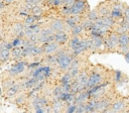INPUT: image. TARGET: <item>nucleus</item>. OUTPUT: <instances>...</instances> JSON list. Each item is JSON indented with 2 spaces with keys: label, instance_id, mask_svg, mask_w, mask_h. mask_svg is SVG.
Listing matches in <instances>:
<instances>
[{
  "label": "nucleus",
  "instance_id": "79ce46f5",
  "mask_svg": "<svg viewBox=\"0 0 129 113\" xmlns=\"http://www.w3.org/2000/svg\"><path fill=\"white\" fill-rule=\"evenodd\" d=\"M117 51L124 55L125 53L129 52V44H127V45H119L118 48H117Z\"/></svg>",
  "mask_w": 129,
  "mask_h": 113
},
{
  "label": "nucleus",
  "instance_id": "2f4dec72",
  "mask_svg": "<svg viewBox=\"0 0 129 113\" xmlns=\"http://www.w3.org/2000/svg\"><path fill=\"white\" fill-rule=\"evenodd\" d=\"M43 8L41 7V5H33L32 8H31V11L30 13L33 14V15H37V16H40V15H43Z\"/></svg>",
  "mask_w": 129,
  "mask_h": 113
},
{
  "label": "nucleus",
  "instance_id": "cd10ccee",
  "mask_svg": "<svg viewBox=\"0 0 129 113\" xmlns=\"http://www.w3.org/2000/svg\"><path fill=\"white\" fill-rule=\"evenodd\" d=\"M81 24L83 25L85 31H91V29H92V27H93V25H94V22L86 17V18L83 19V21L81 22Z\"/></svg>",
  "mask_w": 129,
  "mask_h": 113
},
{
  "label": "nucleus",
  "instance_id": "e433bc0d",
  "mask_svg": "<svg viewBox=\"0 0 129 113\" xmlns=\"http://www.w3.org/2000/svg\"><path fill=\"white\" fill-rule=\"evenodd\" d=\"M22 40H23V38H20V37H18L17 35H15L12 39H11V43H12V45H13V47H21L22 46Z\"/></svg>",
  "mask_w": 129,
  "mask_h": 113
},
{
  "label": "nucleus",
  "instance_id": "a878e982",
  "mask_svg": "<svg viewBox=\"0 0 129 113\" xmlns=\"http://www.w3.org/2000/svg\"><path fill=\"white\" fill-rule=\"evenodd\" d=\"M123 78H124V74L120 71V70H115L114 71V77H113V81L116 84H121L123 83Z\"/></svg>",
  "mask_w": 129,
  "mask_h": 113
},
{
  "label": "nucleus",
  "instance_id": "a19ab883",
  "mask_svg": "<svg viewBox=\"0 0 129 113\" xmlns=\"http://www.w3.org/2000/svg\"><path fill=\"white\" fill-rule=\"evenodd\" d=\"M42 62H29L28 66H27V69L28 70H33V69H36L40 66H42Z\"/></svg>",
  "mask_w": 129,
  "mask_h": 113
},
{
  "label": "nucleus",
  "instance_id": "6e6d98bb",
  "mask_svg": "<svg viewBox=\"0 0 129 113\" xmlns=\"http://www.w3.org/2000/svg\"><path fill=\"white\" fill-rule=\"evenodd\" d=\"M43 0H34V5H41Z\"/></svg>",
  "mask_w": 129,
  "mask_h": 113
},
{
  "label": "nucleus",
  "instance_id": "49530a36",
  "mask_svg": "<svg viewBox=\"0 0 129 113\" xmlns=\"http://www.w3.org/2000/svg\"><path fill=\"white\" fill-rule=\"evenodd\" d=\"M76 113H87V112H86V108H85V104H80V105H78V108H77Z\"/></svg>",
  "mask_w": 129,
  "mask_h": 113
},
{
  "label": "nucleus",
  "instance_id": "7ed1b4c3",
  "mask_svg": "<svg viewBox=\"0 0 129 113\" xmlns=\"http://www.w3.org/2000/svg\"><path fill=\"white\" fill-rule=\"evenodd\" d=\"M105 80V76L104 74L98 70V68L96 67L94 70H92L89 74V78H88V83H87V90L90 88H93L101 83H103Z\"/></svg>",
  "mask_w": 129,
  "mask_h": 113
},
{
  "label": "nucleus",
  "instance_id": "4d7b16f0",
  "mask_svg": "<svg viewBox=\"0 0 129 113\" xmlns=\"http://www.w3.org/2000/svg\"><path fill=\"white\" fill-rule=\"evenodd\" d=\"M53 1H54V0H46V4H47L48 6H52Z\"/></svg>",
  "mask_w": 129,
  "mask_h": 113
},
{
  "label": "nucleus",
  "instance_id": "de8ad7c7",
  "mask_svg": "<svg viewBox=\"0 0 129 113\" xmlns=\"http://www.w3.org/2000/svg\"><path fill=\"white\" fill-rule=\"evenodd\" d=\"M62 6V3H61V0H54L53 1V4H52V7H61Z\"/></svg>",
  "mask_w": 129,
  "mask_h": 113
},
{
  "label": "nucleus",
  "instance_id": "09e8293b",
  "mask_svg": "<svg viewBox=\"0 0 129 113\" xmlns=\"http://www.w3.org/2000/svg\"><path fill=\"white\" fill-rule=\"evenodd\" d=\"M77 0H64V2H63V5H67V6H70V7H72L74 4H75V2H76Z\"/></svg>",
  "mask_w": 129,
  "mask_h": 113
},
{
  "label": "nucleus",
  "instance_id": "f8f14e48",
  "mask_svg": "<svg viewBox=\"0 0 129 113\" xmlns=\"http://www.w3.org/2000/svg\"><path fill=\"white\" fill-rule=\"evenodd\" d=\"M88 78H89V73H88L86 70H82V72H81L80 75L75 79V81H77L82 87H84L85 89H87Z\"/></svg>",
  "mask_w": 129,
  "mask_h": 113
},
{
  "label": "nucleus",
  "instance_id": "bf43d9fd",
  "mask_svg": "<svg viewBox=\"0 0 129 113\" xmlns=\"http://www.w3.org/2000/svg\"><path fill=\"white\" fill-rule=\"evenodd\" d=\"M0 64H2V54L0 52Z\"/></svg>",
  "mask_w": 129,
  "mask_h": 113
},
{
  "label": "nucleus",
  "instance_id": "5701e85b",
  "mask_svg": "<svg viewBox=\"0 0 129 113\" xmlns=\"http://www.w3.org/2000/svg\"><path fill=\"white\" fill-rule=\"evenodd\" d=\"M84 31H85V30H84V27H83V25L80 23V24H77V25L71 30L70 34H71V36H81Z\"/></svg>",
  "mask_w": 129,
  "mask_h": 113
},
{
  "label": "nucleus",
  "instance_id": "0e129e2a",
  "mask_svg": "<svg viewBox=\"0 0 129 113\" xmlns=\"http://www.w3.org/2000/svg\"><path fill=\"white\" fill-rule=\"evenodd\" d=\"M127 113H129V111H127Z\"/></svg>",
  "mask_w": 129,
  "mask_h": 113
},
{
  "label": "nucleus",
  "instance_id": "864d4df0",
  "mask_svg": "<svg viewBox=\"0 0 129 113\" xmlns=\"http://www.w3.org/2000/svg\"><path fill=\"white\" fill-rule=\"evenodd\" d=\"M5 3H6V5H10V4H12L13 2H15V0H3Z\"/></svg>",
  "mask_w": 129,
  "mask_h": 113
},
{
  "label": "nucleus",
  "instance_id": "6ab92c4d",
  "mask_svg": "<svg viewBox=\"0 0 129 113\" xmlns=\"http://www.w3.org/2000/svg\"><path fill=\"white\" fill-rule=\"evenodd\" d=\"M82 41V37L81 36H71L69 42H68V47L70 50H72L73 48H75L76 46H78Z\"/></svg>",
  "mask_w": 129,
  "mask_h": 113
},
{
  "label": "nucleus",
  "instance_id": "c03bdc74",
  "mask_svg": "<svg viewBox=\"0 0 129 113\" xmlns=\"http://www.w3.org/2000/svg\"><path fill=\"white\" fill-rule=\"evenodd\" d=\"M62 93H71L72 92V83L71 84H60Z\"/></svg>",
  "mask_w": 129,
  "mask_h": 113
},
{
  "label": "nucleus",
  "instance_id": "bb28decb",
  "mask_svg": "<svg viewBox=\"0 0 129 113\" xmlns=\"http://www.w3.org/2000/svg\"><path fill=\"white\" fill-rule=\"evenodd\" d=\"M119 38V45H127L129 44V32L118 34Z\"/></svg>",
  "mask_w": 129,
  "mask_h": 113
},
{
  "label": "nucleus",
  "instance_id": "f3484780",
  "mask_svg": "<svg viewBox=\"0 0 129 113\" xmlns=\"http://www.w3.org/2000/svg\"><path fill=\"white\" fill-rule=\"evenodd\" d=\"M42 64L48 66H56L57 65V58L55 54H45L42 58Z\"/></svg>",
  "mask_w": 129,
  "mask_h": 113
},
{
  "label": "nucleus",
  "instance_id": "c85d7f7f",
  "mask_svg": "<svg viewBox=\"0 0 129 113\" xmlns=\"http://www.w3.org/2000/svg\"><path fill=\"white\" fill-rule=\"evenodd\" d=\"M16 84V82H15V80H14V78H12V79H7V80H3L2 81V88L6 91V90H8L9 88H11L12 86H14Z\"/></svg>",
  "mask_w": 129,
  "mask_h": 113
},
{
  "label": "nucleus",
  "instance_id": "f03ea898",
  "mask_svg": "<svg viewBox=\"0 0 129 113\" xmlns=\"http://www.w3.org/2000/svg\"><path fill=\"white\" fill-rule=\"evenodd\" d=\"M119 46L118 34L115 31H111L104 37V48L107 51H117Z\"/></svg>",
  "mask_w": 129,
  "mask_h": 113
},
{
  "label": "nucleus",
  "instance_id": "7c9ffc66",
  "mask_svg": "<svg viewBox=\"0 0 129 113\" xmlns=\"http://www.w3.org/2000/svg\"><path fill=\"white\" fill-rule=\"evenodd\" d=\"M73 81H74V79L71 77V75L68 72L62 74V76L59 79V83L60 84H71V83H73Z\"/></svg>",
  "mask_w": 129,
  "mask_h": 113
},
{
  "label": "nucleus",
  "instance_id": "58836bf2",
  "mask_svg": "<svg viewBox=\"0 0 129 113\" xmlns=\"http://www.w3.org/2000/svg\"><path fill=\"white\" fill-rule=\"evenodd\" d=\"M34 113H52L51 111V106H46V107H40L37 110L34 111Z\"/></svg>",
  "mask_w": 129,
  "mask_h": 113
},
{
  "label": "nucleus",
  "instance_id": "20e7f679",
  "mask_svg": "<svg viewBox=\"0 0 129 113\" xmlns=\"http://www.w3.org/2000/svg\"><path fill=\"white\" fill-rule=\"evenodd\" d=\"M89 11L90 6L87 0H77L75 4L71 7V15H87Z\"/></svg>",
  "mask_w": 129,
  "mask_h": 113
},
{
  "label": "nucleus",
  "instance_id": "680f3d73",
  "mask_svg": "<svg viewBox=\"0 0 129 113\" xmlns=\"http://www.w3.org/2000/svg\"><path fill=\"white\" fill-rule=\"evenodd\" d=\"M122 113H127V111H123V112H122Z\"/></svg>",
  "mask_w": 129,
  "mask_h": 113
},
{
  "label": "nucleus",
  "instance_id": "b1692460",
  "mask_svg": "<svg viewBox=\"0 0 129 113\" xmlns=\"http://www.w3.org/2000/svg\"><path fill=\"white\" fill-rule=\"evenodd\" d=\"M102 18H103V20H104V23H105L107 26H109L111 29H112V28H115V26L117 25V22H118V21H116V20H115L114 18H112L110 15L103 16Z\"/></svg>",
  "mask_w": 129,
  "mask_h": 113
},
{
  "label": "nucleus",
  "instance_id": "ddd939ff",
  "mask_svg": "<svg viewBox=\"0 0 129 113\" xmlns=\"http://www.w3.org/2000/svg\"><path fill=\"white\" fill-rule=\"evenodd\" d=\"M116 113H119V112H123L124 109L126 108V102L123 100V99H119V100H116L114 101L112 104H111V107Z\"/></svg>",
  "mask_w": 129,
  "mask_h": 113
},
{
  "label": "nucleus",
  "instance_id": "1a4fd4ad",
  "mask_svg": "<svg viewBox=\"0 0 129 113\" xmlns=\"http://www.w3.org/2000/svg\"><path fill=\"white\" fill-rule=\"evenodd\" d=\"M111 104H112L111 100H110L109 98H107V97L104 96L103 98H101V99H99V100L97 101L96 111H97L98 113H100V112H102V111H104V110H107V109H109V108L111 107Z\"/></svg>",
  "mask_w": 129,
  "mask_h": 113
},
{
  "label": "nucleus",
  "instance_id": "412c9836",
  "mask_svg": "<svg viewBox=\"0 0 129 113\" xmlns=\"http://www.w3.org/2000/svg\"><path fill=\"white\" fill-rule=\"evenodd\" d=\"M97 101L95 99H90L85 103V108H86V112L90 113L93 111H96V105H97Z\"/></svg>",
  "mask_w": 129,
  "mask_h": 113
},
{
  "label": "nucleus",
  "instance_id": "9d476101",
  "mask_svg": "<svg viewBox=\"0 0 129 113\" xmlns=\"http://www.w3.org/2000/svg\"><path fill=\"white\" fill-rule=\"evenodd\" d=\"M49 26H50V28H51L54 32L66 30V23H64V19L55 18V19H53V20L50 22Z\"/></svg>",
  "mask_w": 129,
  "mask_h": 113
},
{
  "label": "nucleus",
  "instance_id": "3c124183",
  "mask_svg": "<svg viewBox=\"0 0 129 113\" xmlns=\"http://www.w3.org/2000/svg\"><path fill=\"white\" fill-rule=\"evenodd\" d=\"M5 6H6V3H5L3 0H0V11H1L2 9H4Z\"/></svg>",
  "mask_w": 129,
  "mask_h": 113
},
{
  "label": "nucleus",
  "instance_id": "c756f323",
  "mask_svg": "<svg viewBox=\"0 0 129 113\" xmlns=\"http://www.w3.org/2000/svg\"><path fill=\"white\" fill-rule=\"evenodd\" d=\"M86 17H87L88 19L92 20L93 22H95V21H96L99 17H101V16L99 15V13H98L97 9H93V10H90V11L88 12V14L86 15Z\"/></svg>",
  "mask_w": 129,
  "mask_h": 113
},
{
  "label": "nucleus",
  "instance_id": "4468645a",
  "mask_svg": "<svg viewBox=\"0 0 129 113\" xmlns=\"http://www.w3.org/2000/svg\"><path fill=\"white\" fill-rule=\"evenodd\" d=\"M28 64H29V62H28L27 60H21V61H19V62H16V63L12 64V67H14V68L16 69V71L18 72L19 75H21V74H23V73L25 72V70L27 69Z\"/></svg>",
  "mask_w": 129,
  "mask_h": 113
},
{
  "label": "nucleus",
  "instance_id": "c9c22d12",
  "mask_svg": "<svg viewBox=\"0 0 129 113\" xmlns=\"http://www.w3.org/2000/svg\"><path fill=\"white\" fill-rule=\"evenodd\" d=\"M41 24H43V22H39V21H38V22H36V23L30 25V28L33 30V33H34V34H39V33H40V31H41V29H42Z\"/></svg>",
  "mask_w": 129,
  "mask_h": 113
},
{
  "label": "nucleus",
  "instance_id": "69168bd1",
  "mask_svg": "<svg viewBox=\"0 0 129 113\" xmlns=\"http://www.w3.org/2000/svg\"><path fill=\"white\" fill-rule=\"evenodd\" d=\"M128 105H129V104H128Z\"/></svg>",
  "mask_w": 129,
  "mask_h": 113
},
{
  "label": "nucleus",
  "instance_id": "603ef678",
  "mask_svg": "<svg viewBox=\"0 0 129 113\" xmlns=\"http://www.w3.org/2000/svg\"><path fill=\"white\" fill-rule=\"evenodd\" d=\"M24 4H28V5H34V0H24Z\"/></svg>",
  "mask_w": 129,
  "mask_h": 113
},
{
  "label": "nucleus",
  "instance_id": "72a5a7b5",
  "mask_svg": "<svg viewBox=\"0 0 129 113\" xmlns=\"http://www.w3.org/2000/svg\"><path fill=\"white\" fill-rule=\"evenodd\" d=\"M59 14H60L61 16H63L64 18L71 16V7H70V6H67V5L61 6V7L59 8Z\"/></svg>",
  "mask_w": 129,
  "mask_h": 113
},
{
  "label": "nucleus",
  "instance_id": "dca6fc26",
  "mask_svg": "<svg viewBox=\"0 0 129 113\" xmlns=\"http://www.w3.org/2000/svg\"><path fill=\"white\" fill-rule=\"evenodd\" d=\"M43 15H40V16H37V15H33V14H29L26 18H24L23 20V23H24V27L25 26H30L36 22H38L40 19H42Z\"/></svg>",
  "mask_w": 129,
  "mask_h": 113
},
{
  "label": "nucleus",
  "instance_id": "a18cd8bd",
  "mask_svg": "<svg viewBox=\"0 0 129 113\" xmlns=\"http://www.w3.org/2000/svg\"><path fill=\"white\" fill-rule=\"evenodd\" d=\"M24 34H25V38H29L34 33H33V30L30 28V26H25L24 27Z\"/></svg>",
  "mask_w": 129,
  "mask_h": 113
},
{
  "label": "nucleus",
  "instance_id": "393cba45",
  "mask_svg": "<svg viewBox=\"0 0 129 113\" xmlns=\"http://www.w3.org/2000/svg\"><path fill=\"white\" fill-rule=\"evenodd\" d=\"M23 30H24V23L23 22H14L12 24V32L15 35H18Z\"/></svg>",
  "mask_w": 129,
  "mask_h": 113
},
{
  "label": "nucleus",
  "instance_id": "423d86ee",
  "mask_svg": "<svg viewBox=\"0 0 129 113\" xmlns=\"http://www.w3.org/2000/svg\"><path fill=\"white\" fill-rule=\"evenodd\" d=\"M70 38H71V34H69V32L67 30L54 32V41L57 42L59 45H63L66 43H68Z\"/></svg>",
  "mask_w": 129,
  "mask_h": 113
},
{
  "label": "nucleus",
  "instance_id": "4be33fe9",
  "mask_svg": "<svg viewBox=\"0 0 129 113\" xmlns=\"http://www.w3.org/2000/svg\"><path fill=\"white\" fill-rule=\"evenodd\" d=\"M26 99H28V98H27V93H24V92L22 91V92H20V93L15 97V99H14L13 102H14L16 105H23V104L25 103Z\"/></svg>",
  "mask_w": 129,
  "mask_h": 113
},
{
  "label": "nucleus",
  "instance_id": "f257e3e1",
  "mask_svg": "<svg viewBox=\"0 0 129 113\" xmlns=\"http://www.w3.org/2000/svg\"><path fill=\"white\" fill-rule=\"evenodd\" d=\"M56 58H57V65H56V67L58 68V70L60 72H68L70 70L71 63H72L73 59L76 58V56L71 52L70 49H68L63 53L56 55Z\"/></svg>",
  "mask_w": 129,
  "mask_h": 113
},
{
  "label": "nucleus",
  "instance_id": "052dcab7",
  "mask_svg": "<svg viewBox=\"0 0 129 113\" xmlns=\"http://www.w3.org/2000/svg\"><path fill=\"white\" fill-rule=\"evenodd\" d=\"M90 113H98L97 111H93V112H90Z\"/></svg>",
  "mask_w": 129,
  "mask_h": 113
},
{
  "label": "nucleus",
  "instance_id": "6e6552de",
  "mask_svg": "<svg viewBox=\"0 0 129 113\" xmlns=\"http://www.w3.org/2000/svg\"><path fill=\"white\" fill-rule=\"evenodd\" d=\"M41 45H42V48H43V53H44V55H45V54H54V53L60 48V45H59L57 42H55V41L43 43V44H41Z\"/></svg>",
  "mask_w": 129,
  "mask_h": 113
},
{
  "label": "nucleus",
  "instance_id": "e2e57ef3",
  "mask_svg": "<svg viewBox=\"0 0 129 113\" xmlns=\"http://www.w3.org/2000/svg\"><path fill=\"white\" fill-rule=\"evenodd\" d=\"M0 41H2V40H1V38H0Z\"/></svg>",
  "mask_w": 129,
  "mask_h": 113
},
{
  "label": "nucleus",
  "instance_id": "ea45409f",
  "mask_svg": "<svg viewBox=\"0 0 129 113\" xmlns=\"http://www.w3.org/2000/svg\"><path fill=\"white\" fill-rule=\"evenodd\" d=\"M39 105L41 107H46L49 105V100L46 98V96H39Z\"/></svg>",
  "mask_w": 129,
  "mask_h": 113
},
{
  "label": "nucleus",
  "instance_id": "9b49d317",
  "mask_svg": "<svg viewBox=\"0 0 129 113\" xmlns=\"http://www.w3.org/2000/svg\"><path fill=\"white\" fill-rule=\"evenodd\" d=\"M20 92H22L21 87H20V84H19V83H16L14 86H12L11 88H9L8 90L5 91V96H6L8 99L14 98V97H16Z\"/></svg>",
  "mask_w": 129,
  "mask_h": 113
},
{
  "label": "nucleus",
  "instance_id": "39448f33",
  "mask_svg": "<svg viewBox=\"0 0 129 113\" xmlns=\"http://www.w3.org/2000/svg\"><path fill=\"white\" fill-rule=\"evenodd\" d=\"M126 5H124L122 2L119 1H114L112 2V8H111V13L110 16L114 18L116 21H120L121 19L124 18V9Z\"/></svg>",
  "mask_w": 129,
  "mask_h": 113
},
{
  "label": "nucleus",
  "instance_id": "a211bd4d",
  "mask_svg": "<svg viewBox=\"0 0 129 113\" xmlns=\"http://www.w3.org/2000/svg\"><path fill=\"white\" fill-rule=\"evenodd\" d=\"M21 52H22V47H13L11 49V59L15 62H19L23 60L21 56Z\"/></svg>",
  "mask_w": 129,
  "mask_h": 113
},
{
  "label": "nucleus",
  "instance_id": "2eb2a0df",
  "mask_svg": "<svg viewBox=\"0 0 129 113\" xmlns=\"http://www.w3.org/2000/svg\"><path fill=\"white\" fill-rule=\"evenodd\" d=\"M90 99H91V97H90V95H89L88 91H87V90H85V91H83V92H81V93L77 94L75 103H76L77 105L85 104V103H86L88 100H90Z\"/></svg>",
  "mask_w": 129,
  "mask_h": 113
},
{
  "label": "nucleus",
  "instance_id": "8fccbe9b",
  "mask_svg": "<svg viewBox=\"0 0 129 113\" xmlns=\"http://www.w3.org/2000/svg\"><path fill=\"white\" fill-rule=\"evenodd\" d=\"M124 18L129 20V7L128 6H126L124 9Z\"/></svg>",
  "mask_w": 129,
  "mask_h": 113
},
{
  "label": "nucleus",
  "instance_id": "aec40b11",
  "mask_svg": "<svg viewBox=\"0 0 129 113\" xmlns=\"http://www.w3.org/2000/svg\"><path fill=\"white\" fill-rule=\"evenodd\" d=\"M63 103L64 102H62L60 100H57V101L52 102V105H51V111H52V113H60L63 110V108H64Z\"/></svg>",
  "mask_w": 129,
  "mask_h": 113
},
{
  "label": "nucleus",
  "instance_id": "5fc2aeb1",
  "mask_svg": "<svg viewBox=\"0 0 129 113\" xmlns=\"http://www.w3.org/2000/svg\"><path fill=\"white\" fill-rule=\"evenodd\" d=\"M124 59H125L126 63H128V64H129V52H127V53H125V54H124Z\"/></svg>",
  "mask_w": 129,
  "mask_h": 113
},
{
  "label": "nucleus",
  "instance_id": "0eeeda50",
  "mask_svg": "<svg viewBox=\"0 0 129 113\" xmlns=\"http://www.w3.org/2000/svg\"><path fill=\"white\" fill-rule=\"evenodd\" d=\"M111 8H112V2L109 3V1L102 2V3H100V4L96 7V9H97V11H98V13H99V15H100L101 17L110 15V13H111Z\"/></svg>",
  "mask_w": 129,
  "mask_h": 113
},
{
  "label": "nucleus",
  "instance_id": "13d9d810",
  "mask_svg": "<svg viewBox=\"0 0 129 113\" xmlns=\"http://www.w3.org/2000/svg\"><path fill=\"white\" fill-rule=\"evenodd\" d=\"M3 90H4V89L2 88V86H0V97H1L2 94H3Z\"/></svg>",
  "mask_w": 129,
  "mask_h": 113
},
{
  "label": "nucleus",
  "instance_id": "f704fd0d",
  "mask_svg": "<svg viewBox=\"0 0 129 113\" xmlns=\"http://www.w3.org/2000/svg\"><path fill=\"white\" fill-rule=\"evenodd\" d=\"M82 72V70H81V67H76V68H71L69 71H68V73L71 75V77L75 80L79 75H80V73Z\"/></svg>",
  "mask_w": 129,
  "mask_h": 113
},
{
  "label": "nucleus",
  "instance_id": "473e14b6",
  "mask_svg": "<svg viewBox=\"0 0 129 113\" xmlns=\"http://www.w3.org/2000/svg\"><path fill=\"white\" fill-rule=\"evenodd\" d=\"M0 52L2 54V64L7 63V62L10 61V59H11V50H9V49H2V50H0Z\"/></svg>",
  "mask_w": 129,
  "mask_h": 113
},
{
  "label": "nucleus",
  "instance_id": "4c0bfd02",
  "mask_svg": "<svg viewBox=\"0 0 129 113\" xmlns=\"http://www.w3.org/2000/svg\"><path fill=\"white\" fill-rule=\"evenodd\" d=\"M77 108H78V105H77V104H71V105H67L66 110H64V113H76Z\"/></svg>",
  "mask_w": 129,
  "mask_h": 113
},
{
  "label": "nucleus",
  "instance_id": "37998d69",
  "mask_svg": "<svg viewBox=\"0 0 129 113\" xmlns=\"http://www.w3.org/2000/svg\"><path fill=\"white\" fill-rule=\"evenodd\" d=\"M81 63H82V61H81V59H80L79 56L74 58L73 61H72V63H71L70 69H71V68H76V67H81Z\"/></svg>",
  "mask_w": 129,
  "mask_h": 113
}]
</instances>
